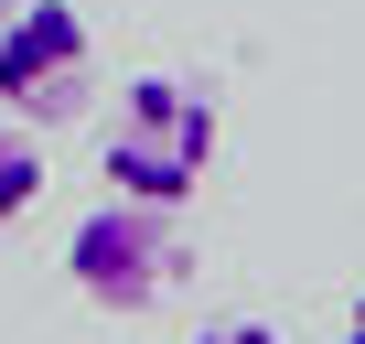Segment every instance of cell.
I'll list each match as a JSON object with an SVG mask.
<instances>
[{
    "label": "cell",
    "instance_id": "obj_1",
    "mask_svg": "<svg viewBox=\"0 0 365 344\" xmlns=\"http://www.w3.org/2000/svg\"><path fill=\"white\" fill-rule=\"evenodd\" d=\"M215 140H226V118L194 76H129L118 129H108V183L140 194V205H182L215 172Z\"/></svg>",
    "mask_w": 365,
    "mask_h": 344
},
{
    "label": "cell",
    "instance_id": "obj_2",
    "mask_svg": "<svg viewBox=\"0 0 365 344\" xmlns=\"http://www.w3.org/2000/svg\"><path fill=\"white\" fill-rule=\"evenodd\" d=\"M65 269H76V290H86L97 312H150V301L172 290V269H182L172 205H140V194H118V205L76 216V237H65Z\"/></svg>",
    "mask_w": 365,
    "mask_h": 344
},
{
    "label": "cell",
    "instance_id": "obj_3",
    "mask_svg": "<svg viewBox=\"0 0 365 344\" xmlns=\"http://www.w3.org/2000/svg\"><path fill=\"white\" fill-rule=\"evenodd\" d=\"M97 86V44L76 22V0H22L0 11V108L11 118H76Z\"/></svg>",
    "mask_w": 365,
    "mask_h": 344
},
{
    "label": "cell",
    "instance_id": "obj_4",
    "mask_svg": "<svg viewBox=\"0 0 365 344\" xmlns=\"http://www.w3.org/2000/svg\"><path fill=\"white\" fill-rule=\"evenodd\" d=\"M33 194H43V151H33L22 129H11V108H0V226H11V216H22Z\"/></svg>",
    "mask_w": 365,
    "mask_h": 344
},
{
    "label": "cell",
    "instance_id": "obj_5",
    "mask_svg": "<svg viewBox=\"0 0 365 344\" xmlns=\"http://www.w3.org/2000/svg\"><path fill=\"white\" fill-rule=\"evenodd\" d=\"M194 344H279V333H269V323H205Z\"/></svg>",
    "mask_w": 365,
    "mask_h": 344
},
{
    "label": "cell",
    "instance_id": "obj_6",
    "mask_svg": "<svg viewBox=\"0 0 365 344\" xmlns=\"http://www.w3.org/2000/svg\"><path fill=\"white\" fill-rule=\"evenodd\" d=\"M344 344H365V290H354V312H344Z\"/></svg>",
    "mask_w": 365,
    "mask_h": 344
}]
</instances>
